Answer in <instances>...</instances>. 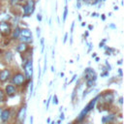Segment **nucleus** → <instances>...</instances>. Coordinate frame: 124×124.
Returning a JSON list of instances; mask_svg holds the SVG:
<instances>
[{
  "label": "nucleus",
  "instance_id": "1",
  "mask_svg": "<svg viewBox=\"0 0 124 124\" xmlns=\"http://www.w3.org/2000/svg\"><path fill=\"white\" fill-rule=\"evenodd\" d=\"M10 80H11V83L14 84L16 87H21V86H23V84L26 82L27 79H26V78L22 72L16 71V72L12 74Z\"/></svg>",
  "mask_w": 124,
  "mask_h": 124
},
{
  "label": "nucleus",
  "instance_id": "2",
  "mask_svg": "<svg viewBox=\"0 0 124 124\" xmlns=\"http://www.w3.org/2000/svg\"><path fill=\"white\" fill-rule=\"evenodd\" d=\"M98 98H99V95L96 96L94 99H92V100L86 105V107L83 108V109L79 112V114H78V117H77V121H78V122L82 121V120L85 118V116L87 115V113H88L90 110H92V108H94V107H95V105H96V103H97V101H98Z\"/></svg>",
  "mask_w": 124,
  "mask_h": 124
},
{
  "label": "nucleus",
  "instance_id": "3",
  "mask_svg": "<svg viewBox=\"0 0 124 124\" xmlns=\"http://www.w3.org/2000/svg\"><path fill=\"white\" fill-rule=\"evenodd\" d=\"M35 7H36L35 0H26L21 7L22 8V16L26 17V16H31L35 11Z\"/></svg>",
  "mask_w": 124,
  "mask_h": 124
},
{
  "label": "nucleus",
  "instance_id": "4",
  "mask_svg": "<svg viewBox=\"0 0 124 124\" xmlns=\"http://www.w3.org/2000/svg\"><path fill=\"white\" fill-rule=\"evenodd\" d=\"M23 66V74L26 78V79L28 81H30L32 79L33 77V72H34V67H33V60L32 58H29L25 61L24 64H22Z\"/></svg>",
  "mask_w": 124,
  "mask_h": 124
},
{
  "label": "nucleus",
  "instance_id": "5",
  "mask_svg": "<svg viewBox=\"0 0 124 124\" xmlns=\"http://www.w3.org/2000/svg\"><path fill=\"white\" fill-rule=\"evenodd\" d=\"M12 25L8 21H0V35L4 37H9L12 33Z\"/></svg>",
  "mask_w": 124,
  "mask_h": 124
},
{
  "label": "nucleus",
  "instance_id": "6",
  "mask_svg": "<svg viewBox=\"0 0 124 124\" xmlns=\"http://www.w3.org/2000/svg\"><path fill=\"white\" fill-rule=\"evenodd\" d=\"M98 100H102V103H104L106 105H110L114 101V95L112 92L107 91V92L103 93L102 95H99Z\"/></svg>",
  "mask_w": 124,
  "mask_h": 124
},
{
  "label": "nucleus",
  "instance_id": "7",
  "mask_svg": "<svg viewBox=\"0 0 124 124\" xmlns=\"http://www.w3.org/2000/svg\"><path fill=\"white\" fill-rule=\"evenodd\" d=\"M12 74L13 72L10 68H5V69L0 70V83H5L8 80H10Z\"/></svg>",
  "mask_w": 124,
  "mask_h": 124
},
{
  "label": "nucleus",
  "instance_id": "8",
  "mask_svg": "<svg viewBox=\"0 0 124 124\" xmlns=\"http://www.w3.org/2000/svg\"><path fill=\"white\" fill-rule=\"evenodd\" d=\"M83 77H84V79H85V80H89V79L94 80V81L97 80V74H96V72H95L92 68H90V67L84 69Z\"/></svg>",
  "mask_w": 124,
  "mask_h": 124
},
{
  "label": "nucleus",
  "instance_id": "9",
  "mask_svg": "<svg viewBox=\"0 0 124 124\" xmlns=\"http://www.w3.org/2000/svg\"><path fill=\"white\" fill-rule=\"evenodd\" d=\"M16 91H17V87H16L14 84L12 83H8L6 84L5 86V89H4V92L6 94V96L8 97H13L16 94Z\"/></svg>",
  "mask_w": 124,
  "mask_h": 124
},
{
  "label": "nucleus",
  "instance_id": "10",
  "mask_svg": "<svg viewBox=\"0 0 124 124\" xmlns=\"http://www.w3.org/2000/svg\"><path fill=\"white\" fill-rule=\"evenodd\" d=\"M15 48H16V50L18 53H26V52L30 49L29 45L24 44V43H20V42H18V43L16 45Z\"/></svg>",
  "mask_w": 124,
  "mask_h": 124
},
{
  "label": "nucleus",
  "instance_id": "11",
  "mask_svg": "<svg viewBox=\"0 0 124 124\" xmlns=\"http://www.w3.org/2000/svg\"><path fill=\"white\" fill-rule=\"evenodd\" d=\"M12 116V112H11V109L10 108H5L2 110L1 112V115H0V118H1V121L2 122H8L10 120Z\"/></svg>",
  "mask_w": 124,
  "mask_h": 124
},
{
  "label": "nucleus",
  "instance_id": "12",
  "mask_svg": "<svg viewBox=\"0 0 124 124\" xmlns=\"http://www.w3.org/2000/svg\"><path fill=\"white\" fill-rule=\"evenodd\" d=\"M14 57H15L14 53H13L11 50H7V51H5L4 54H3V61H4V63H6V64H10V63L14 60Z\"/></svg>",
  "mask_w": 124,
  "mask_h": 124
},
{
  "label": "nucleus",
  "instance_id": "13",
  "mask_svg": "<svg viewBox=\"0 0 124 124\" xmlns=\"http://www.w3.org/2000/svg\"><path fill=\"white\" fill-rule=\"evenodd\" d=\"M19 34H20V27L18 25H16L13 30H12V33L10 35V39L12 41H17L18 37H19Z\"/></svg>",
  "mask_w": 124,
  "mask_h": 124
},
{
  "label": "nucleus",
  "instance_id": "14",
  "mask_svg": "<svg viewBox=\"0 0 124 124\" xmlns=\"http://www.w3.org/2000/svg\"><path fill=\"white\" fill-rule=\"evenodd\" d=\"M19 36L21 37H27V38H33L32 36V31L29 28H20V34Z\"/></svg>",
  "mask_w": 124,
  "mask_h": 124
},
{
  "label": "nucleus",
  "instance_id": "15",
  "mask_svg": "<svg viewBox=\"0 0 124 124\" xmlns=\"http://www.w3.org/2000/svg\"><path fill=\"white\" fill-rule=\"evenodd\" d=\"M25 113H26V107L23 106V107H21V108H19V110H18V112H17V118H18L19 120H21V121L24 120Z\"/></svg>",
  "mask_w": 124,
  "mask_h": 124
},
{
  "label": "nucleus",
  "instance_id": "16",
  "mask_svg": "<svg viewBox=\"0 0 124 124\" xmlns=\"http://www.w3.org/2000/svg\"><path fill=\"white\" fill-rule=\"evenodd\" d=\"M17 41L20 42V43H24V44L30 45L33 42V38H27V37H21V36H19L18 39H17Z\"/></svg>",
  "mask_w": 124,
  "mask_h": 124
},
{
  "label": "nucleus",
  "instance_id": "17",
  "mask_svg": "<svg viewBox=\"0 0 124 124\" xmlns=\"http://www.w3.org/2000/svg\"><path fill=\"white\" fill-rule=\"evenodd\" d=\"M114 118H115V115H114V114H109V115L104 116V117H103V119H102V122H103V123L110 122V121H112Z\"/></svg>",
  "mask_w": 124,
  "mask_h": 124
},
{
  "label": "nucleus",
  "instance_id": "18",
  "mask_svg": "<svg viewBox=\"0 0 124 124\" xmlns=\"http://www.w3.org/2000/svg\"><path fill=\"white\" fill-rule=\"evenodd\" d=\"M85 84H86V87L87 88H91V87H94L95 86V81L94 80H85Z\"/></svg>",
  "mask_w": 124,
  "mask_h": 124
},
{
  "label": "nucleus",
  "instance_id": "19",
  "mask_svg": "<svg viewBox=\"0 0 124 124\" xmlns=\"http://www.w3.org/2000/svg\"><path fill=\"white\" fill-rule=\"evenodd\" d=\"M5 100H6V94H5L4 90L0 88V103L5 102Z\"/></svg>",
  "mask_w": 124,
  "mask_h": 124
},
{
  "label": "nucleus",
  "instance_id": "20",
  "mask_svg": "<svg viewBox=\"0 0 124 124\" xmlns=\"http://www.w3.org/2000/svg\"><path fill=\"white\" fill-rule=\"evenodd\" d=\"M67 16H68V6H67V5H65L64 11H63V16H62V17H63V22H65V21H66Z\"/></svg>",
  "mask_w": 124,
  "mask_h": 124
},
{
  "label": "nucleus",
  "instance_id": "21",
  "mask_svg": "<svg viewBox=\"0 0 124 124\" xmlns=\"http://www.w3.org/2000/svg\"><path fill=\"white\" fill-rule=\"evenodd\" d=\"M19 2H20V0H9V4L11 6H13V7L17 6L19 4Z\"/></svg>",
  "mask_w": 124,
  "mask_h": 124
},
{
  "label": "nucleus",
  "instance_id": "22",
  "mask_svg": "<svg viewBox=\"0 0 124 124\" xmlns=\"http://www.w3.org/2000/svg\"><path fill=\"white\" fill-rule=\"evenodd\" d=\"M44 68H43V70H42V74H45L46 73V64H47V60H46V56H45V58H44Z\"/></svg>",
  "mask_w": 124,
  "mask_h": 124
},
{
  "label": "nucleus",
  "instance_id": "23",
  "mask_svg": "<svg viewBox=\"0 0 124 124\" xmlns=\"http://www.w3.org/2000/svg\"><path fill=\"white\" fill-rule=\"evenodd\" d=\"M52 104L53 105H58V98H57V95H53L52 96Z\"/></svg>",
  "mask_w": 124,
  "mask_h": 124
},
{
  "label": "nucleus",
  "instance_id": "24",
  "mask_svg": "<svg viewBox=\"0 0 124 124\" xmlns=\"http://www.w3.org/2000/svg\"><path fill=\"white\" fill-rule=\"evenodd\" d=\"M41 77H42V70H41L40 64H38V80L41 79Z\"/></svg>",
  "mask_w": 124,
  "mask_h": 124
},
{
  "label": "nucleus",
  "instance_id": "25",
  "mask_svg": "<svg viewBox=\"0 0 124 124\" xmlns=\"http://www.w3.org/2000/svg\"><path fill=\"white\" fill-rule=\"evenodd\" d=\"M29 93H30V95L33 93V81H32V79H31V82L29 83Z\"/></svg>",
  "mask_w": 124,
  "mask_h": 124
},
{
  "label": "nucleus",
  "instance_id": "26",
  "mask_svg": "<svg viewBox=\"0 0 124 124\" xmlns=\"http://www.w3.org/2000/svg\"><path fill=\"white\" fill-rule=\"evenodd\" d=\"M36 30H37V38L40 39V37H41V29H40V27H37Z\"/></svg>",
  "mask_w": 124,
  "mask_h": 124
},
{
  "label": "nucleus",
  "instance_id": "27",
  "mask_svg": "<svg viewBox=\"0 0 124 124\" xmlns=\"http://www.w3.org/2000/svg\"><path fill=\"white\" fill-rule=\"evenodd\" d=\"M74 27H75V21H73V23H72V25H71V31H70L71 35H73V32H74Z\"/></svg>",
  "mask_w": 124,
  "mask_h": 124
},
{
  "label": "nucleus",
  "instance_id": "28",
  "mask_svg": "<svg viewBox=\"0 0 124 124\" xmlns=\"http://www.w3.org/2000/svg\"><path fill=\"white\" fill-rule=\"evenodd\" d=\"M67 39H68V33H65V35H64V39H63V43H64V44L67 42Z\"/></svg>",
  "mask_w": 124,
  "mask_h": 124
},
{
  "label": "nucleus",
  "instance_id": "29",
  "mask_svg": "<svg viewBox=\"0 0 124 124\" xmlns=\"http://www.w3.org/2000/svg\"><path fill=\"white\" fill-rule=\"evenodd\" d=\"M118 75H119V77H120V78H122V77H123V73H122V69H121V68H119V69H118Z\"/></svg>",
  "mask_w": 124,
  "mask_h": 124
},
{
  "label": "nucleus",
  "instance_id": "30",
  "mask_svg": "<svg viewBox=\"0 0 124 124\" xmlns=\"http://www.w3.org/2000/svg\"><path fill=\"white\" fill-rule=\"evenodd\" d=\"M37 19L39 21H42V15L41 14H37Z\"/></svg>",
  "mask_w": 124,
  "mask_h": 124
},
{
  "label": "nucleus",
  "instance_id": "31",
  "mask_svg": "<svg viewBox=\"0 0 124 124\" xmlns=\"http://www.w3.org/2000/svg\"><path fill=\"white\" fill-rule=\"evenodd\" d=\"M105 42H106V40H103L100 44H99V47L101 48V47H103V46H104V44H105Z\"/></svg>",
  "mask_w": 124,
  "mask_h": 124
},
{
  "label": "nucleus",
  "instance_id": "32",
  "mask_svg": "<svg viewBox=\"0 0 124 124\" xmlns=\"http://www.w3.org/2000/svg\"><path fill=\"white\" fill-rule=\"evenodd\" d=\"M76 78H77V75H74V76H73V78H72V79L69 81V83H72V82H73V81L76 79Z\"/></svg>",
  "mask_w": 124,
  "mask_h": 124
},
{
  "label": "nucleus",
  "instance_id": "33",
  "mask_svg": "<svg viewBox=\"0 0 124 124\" xmlns=\"http://www.w3.org/2000/svg\"><path fill=\"white\" fill-rule=\"evenodd\" d=\"M64 118H65L64 113H63V112H61V113H60V120H64Z\"/></svg>",
  "mask_w": 124,
  "mask_h": 124
},
{
  "label": "nucleus",
  "instance_id": "34",
  "mask_svg": "<svg viewBox=\"0 0 124 124\" xmlns=\"http://www.w3.org/2000/svg\"><path fill=\"white\" fill-rule=\"evenodd\" d=\"M50 99H51V98L49 97V98H48V100H47V102H46V109L48 108V105H49V103H50Z\"/></svg>",
  "mask_w": 124,
  "mask_h": 124
},
{
  "label": "nucleus",
  "instance_id": "35",
  "mask_svg": "<svg viewBox=\"0 0 124 124\" xmlns=\"http://www.w3.org/2000/svg\"><path fill=\"white\" fill-rule=\"evenodd\" d=\"M80 7H81L80 2H77V8H78V9H80Z\"/></svg>",
  "mask_w": 124,
  "mask_h": 124
},
{
  "label": "nucleus",
  "instance_id": "36",
  "mask_svg": "<svg viewBox=\"0 0 124 124\" xmlns=\"http://www.w3.org/2000/svg\"><path fill=\"white\" fill-rule=\"evenodd\" d=\"M109 27L112 28V29H115V28H116V26H115L114 24H109Z\"/></svg>",
  "mask_w": 124,
  "mask_h": 124
},
{
  "label": "nucleus",
  "instance_id": "37",
  "mask_svg": "<svg viewBox=\"0 0 124 124\" xmlns=\"http://www.w3.org/2000/svg\"><path fill=\"white\" fill-rule=\"evenodd\" d=\"M91 16H93V17H96V16H98V15H97L96 13H92V15H91Z\"/></svg>",
  "mask_w": 124,
  "mask_h": 124
},
{
  "label": "nucleus",
  "instance_id": "38",
  "mask_svg": "<svg viewBox=\"0 0 124 124\" xmlns=\"http://www.w3.org/2000/svg\"><path fill=\"white\" fill-rule=\"evenodd\" d=\"M96 54H97L96 52H93L92 55H91V57H92V58H95V57H96Z\"/></svg>",
  "mask_w": 124,
  "mask_h": 124
},
{
  "label": "nucleus",
  "instance_id": "39",
  "mask_svg": "<svg viewBox=\"0 0 124 124\" xmlns=\"http://www.w3.org/2000/svg\"><path fill=\"white\" fill-rule=\"evenodd\" d=\"M122 100H123V98H122V97H120V98H119V100H118V102H119V104H120V105L122 104Z\"/></svg>",
  "mask_w": 124,
  "mask_h": 124
},
{
  "label": "nucleus",
  "instance_id": "40",
  "mask_svg": "<svg viewBox=\"0 0 124 124\" xmlns=\"http://www.w3.org/2000/svg\"><path fill=\"white\" fill-rule=\"evenodd\" d=\"M30 124H33V116H30Z\"/></svg>",
  "mask_w": 124,
  "mask_h": 124
},
{
  "label": "nucleus",
  "instance_id": "41",
  "mask_svg": "<svg viewBox=\"0 0 124 124\" xmlns=\"http://www.w3.org/2000/svg\"><path fill=\"white\" fill-rule=\"evenodd\" d=\"M88 29H89V30H92V29H93V26H92V25H89V26H88Z\"/></svg>",
  "mask_w": 124,
  "mask_h": 124
},
{
  "label": "nucleus",
  "instance_id": "42",
  "mask_svg": "<svg viewBox=\"0 0 124 124\" xmlns=\"http://www.w3.org/2000/svg\"><path fill=\"white\" fill-rule=\"evenodd\" d=\"M102 19H103V20H105V19H106V16H105V15H102Z\"/></svg>",
  "mask_w": 124,
  "mask_h": 124
},
{
  "label": "nucleus",
  "instance_id": "43",
  "mask_svg": "<svg viewBox=\"0 0 124 124\" xmlns=\"http://www.w3.org/2000/svg\"><path fill=\"white\" fill-rule=\"evenodd\" d=\"M117 64H118V65H121V64H122V60H119V61L117 62Z\"/></svg>",
  "mask_w": 124,
  "mask_h": 124
},
{
  "label": "nucleus",
  "instance_id": "44",
  "mask_svg": "<svg viewBox=\"0 0 124 124\" xmlns=\"http://www.w3.org/2000/svg\"><path fill=\"white\" fill-rule=\"evenodd\" d=\"M60 77L63 78V77H64V73H60Z\"/></svg>",
  "mask_w": 124,
  "mask_h": 124
},
{
  "label": "nucleus",
  "instance_id": "45",
  "mask_svg": "<svg viewBox=\"0 0 124 124\" xmlns=\"http://www.w3.org/2000/svg\"><path fill=\"white\" fill-rule=\"evenodd\" d=\"M84 35H85V37H88V32H85Z\"/></svg>",
  "mask_w": 124,
  "mask_h": 124
},
{
  "label": "nucleus",
  "instance_id": "46",
  "mask_svg": "<svg viewBox=\"0 0 124 124\" xmlns=\"http://www.w3.org/2000/svg\"><path fill=\"white\" fill-rule=\"evenodd\" d=\"M51 72H52V73L54 72V69H53V66H51Z\"/></svg>",
  "mask_w": 124,
  "mask_h": 124
},
{
  "label": "nucleus",
  "instance_id": "47",
  "mask_svg": "<svg viewBox=\"0 0 124 124\" xmlns=\"http://www.w3.org/2000/svg\"><path fill=\"white\" fill-rule=\"evenodd\" d=\"M2 110H3V108H0V115H1V112H2Z\"/></svg>",
  "mask_w": 124,
  "mask_h": 124
},
{
  "label": "nucleus",
  "instance_id": "48",
  "mask_svg": "<svg viewBox=\"0 0 124 124\" xmlns=\"http://www.w3.org/2000/svg\"><path fill=\"white\" fill-rule=\"evenodd\" d=\"M101 1H105V0H98V2H101Z\"/></svg>",
  "mask_w": 124,
  "mask_h": 124
},
{
  "label": "nucleus",
  "instance_id": "49",
  "mask_svg": "<svg viewBox=\"0 0 124 124\" xmlns=\"http://www.w3.org/2000/svg\"><path fill=\"white\" fill-rule=\"evenodd\" d=\"M80 1H81V0H77V2H80Z\"/></svg>",
  "mask_w": 124,
  "mask_h": 124
},
{
  "label": "nucleus",
  "instance_id": "50",
  "mask_svg": "<svg viewBox=\"0 0 124 124\" xmlns=\"http://www.w3.org/2000/svg\"><path fill=\"white\" fill-rule=\"evenodd\" d=\"M20 1H24V2H25V1H26V0H20Z\"/></svg>",
  "mask_w": 124,
  "mask_h": 124
},
{
  "label": "nucleus",
  "instance_id": "51",
  "mask_svg": "<svg viewBox=\"0 0 124 124\" xmlns=\"http://www.w3.org/2000/svg\"><path fill=\"white\" fill-rule=\"evenodd\" d=\"M68 124H72V123H68Z\"/></svg>",
  "mask_w": 124,
  "mask_h": 124
},
{
  "label": "nucleus",
  "instance_id": "52",
  "mask_svg": "<svg viewBox=\"0 0 124 124\" xmlns=\"http://www.w3.org/2000/svg\"><path fill=\"white\" fill-rule=\"evenodd\" d=\"M0 36H1V35H0Z\"/></svg>",
  "mask_w": 124,
  "mask_h": 124
}]
</instances>
